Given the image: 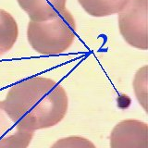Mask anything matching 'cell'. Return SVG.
Masks as SVG:
<instances>
[{"mask_svg":"<svg viewBox=\"0 0 148 148\" xmlns=\"http://www.w3.org/2000/svg\"><path fill=\"white\" fill-rule=\"evenodd\" d=\"M68 95L52 79L32 77L13 85L2 101L14 121L30 131L56 126L68 111Z\"/></svg>","mask_w":148,"mask_h":148,"instance_id":"1","label":"cell"},{"mask_svg":"<svg viewBox=\"0 0 148 148\" xmlns=\"http://www.w3.org/2000/svg\"><path fill=\"white\" fill-rule=\"evenodd\" d=\"M76 23L72 14L64 9L57 16L45 21H30L27 38L36 52L45 56L64 53L76 37Z\"/></svg>","mask_w":148,"mask_h":148,"instance_id":"2","label":"cell"},{"mask_svg":"<svg viewBox=\"0 0 148 148\" xmlns=\"http://www.w3.org/2000/svg\"><path fill=\"white\" fill-rule=\"evenodd\" d=\"M120 34L127 43L141 50L147 45V0H129L119 12Z\"/></svg>","mask_w":148,"mask_h":148,"instance_id":"3","label":"cell"},{"mask_svg":"<svg viewBox=\"0 0 148 148\" xmlns=\"http://www.w3.org/2000/svg\"><path fill=\"white\" fill-rule=\"evenodd\" d=\"M148 126L136 119L122 120L110 134V148H147Z\"/></svg>","mask_w":148,"mask_h":148,"instance_id":"4","label":"cell"},{"mask_svg":"<svg viewBox=\"0 0 148 148\" xmlns=\"http://www.w3.org/2000/svg\"><path fill=\"white\" fill-rule=\"evenodd\" d=\"M34 132L14 121L0 101V148H28Z\"/></svg>","mask_w":148,"mask_h":148,"instance_id":"5","label":"cell"},{"mask_svg":"<svg viewBox=\"0 0 148 148\" xmlns=\"http://www.w3.org/2000/svg\"><path fill=\"white\" fill-rule=\"evenodd\" d=\"M67 0H18L32 21H45L66 9Z\"/></svg>","mask_w":148,"mask_h":148,"instance_id":"6","label":"cell"},{"mask_svg":"<svg viewBox=\"0 0 148 148\" xmlns=\"http://www.w3.org/2000/svg\"><path fill=\"white\" fill-rule=\"evenodd\" d=\"M18 35V28L10 13L0 8V57L10 50Z\"/></svg>","mask_w":148,"mask_h":148,"instance_id":"7","label":"cell"},{"mask_svg":"<svg viewBox=\"0 0 148 148\" xmlns=\"http://www.w3.org/2000/svg\"><path fill=\"white\" fill-rule=\"evenodd\" d=\"M129 0H78L82 8L92 17H108L119 13Z\"/></svg>","mask_w":148,"mask_h":148,"instance_id":"8","label":"cell"},{"mask_svg":"<svg viewBox=\"0 0 148 148\" xmlns=\"http://www.w3.org/2000/svg\"><path fill=\"white\" fill-rule=\"evenodd\" d=\"M50 148H96L90 140L81 136H69L59 139Z\"/></svg>","mask_w":148,"mask_h":148,"instance_id":"9","label":"cell"}]
</instances>
